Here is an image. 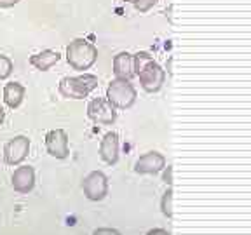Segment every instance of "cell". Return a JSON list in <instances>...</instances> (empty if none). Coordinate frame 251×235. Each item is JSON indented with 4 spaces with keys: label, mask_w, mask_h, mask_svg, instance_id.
<instances>
[{
    "label": "cell",
    "mask_w": 251,
    "mask_h": 235,
    "mask_svg": "<svg viewBox=\"0 0 251 235\" xmlns=\"http://www.w3.org/2000/svg\"><path fill=\"white\" fill-rule=\"evenodd\" d=\"M133 63H134V75L140 77L141 87L150 94L161 91V87L164 86V80H166V71L162 70L161 65L157 61H153V58L149 52H143V51L133 56Z\"/></svg>",
    "instance_id": "obj_1"
},
{
    "label": "cell",
    "mask_w": 251,
    "mask_h": 235,
    "mask_svg": "<svg viewBox=\"0 0 251 235\" xmlns=\"http://www.w3.org/2000/svg\"><path fill=\"white\" fill-rule=\"evenodd\" d=\"M98 59V49L96 46L84 39H75L67 47V61L74 70L84 71L89 70Z\"/></svg>",
    "instance_id": "obj_2"
},
{
    "label": "cell",
    "mask_w": 251,
    "mask_h": 235,
    "mask_svg": "<svg viewBox=\"0 0 251 235\" xmlns=\"http://www.w3.org/2000/svg\"><path fill=\"white\" fill-rule=\"evenodd\" d=\"M98 87V77L91 73L78 77H63L59 80V94L68 99H84Z\"/></svg>",
    "instance_id": "obj_3"
},
{
    "label": "cell",
    "mask_w": 251,
    "mask_h": 235,
    "mask_svg": "<svg viewBox=\"0 0 251 235\" xmlns=\"http://www.w3.org/2000/svg\"><path fill=\"white\" fill-rule=\"evenodd\" d=\"M136 89L131 84V80H124V78H115L108 84L106 87V99L114 108L126 110L131 108L136 101Z\"/></svg>",
    "instance_id": "obj_4"
},
{
    "label": "cell",
    "mask_w": 251,
    "mask_h": 235,
    "mask_svg": "<svg viewBox=\"0 0 251 235\" xmlns=\"http://www.w3.org/2000/svg\"><path fill=\"white\" fill-rule=\"evenodd\" d=\"M87 117L98 125H110L117 118V112L106 98H94L87 105Z\"/></svg>",
    "instance_id": "obj_5"
},
{
    "label": "cell",
    "mask_w": 251,
    "mask_h": 235,
    "mask_svg": "<svg viewBox=\"0 0 251 235\" xmlns=\"http://www.w3.org/2000/svg\"><path fill=\"white\" fill-rule=\"evenodd\" d=\"M82 190L86 197L93 202L103 200L108 193V178L101 171L89 172L82 181Z\"/></svg>",
    "instance_id": "obj_6"
},
{
    "label": "cell",
    "mask_w": 251,
    "mask_h": 235,
    "mask_svg": "<svg viewBox=\"0 0 251 235\" xmlns=\"http://www.w3.org/2000/svg\"><path fill=\"white\" fill-rule=\"evenodd\" d=\"M30 152V140L23 134L14 136L11 141H7L4 146V161L9 165H18L26 159Z\"/></svg>",
    "instance_id": "obj_7"
},
{
    "label": "cell",
    "mask_w": 251,
    "mask_h": 235,
    "mask_svg": "<svg viewBox=\"0 0 251 235\" xmlns=\"http://www.w3.org/2000/svg\"><path fill=\"white\" fill-rule=\"evenodd\" d=\"M46 148L49 155L56 159H67L70 155L68 148V134L63 129H52L46 134Z\"/></svg>",
    "instance_id": "obj_8"
},
{
    "label": "cell",
    "mask_w": 251,
    "mask_h": 235,
    "mask_svg": "<svg viewBox=\"0 0 251 235\" xmlns=\"http://www.w3.org/2000/svg\"><path fill=\"white\" fill-rule=\"evenodd\" d=\"M164 167H166V159L159 152L145 153L134 164V171L138 174H159L161 171H164Z\"/></svg>",
    "instance_id": "obj_9"
},
{
    "label": "cell",
    "mask_w": 251,
    "mask_h": 235,
    "mask_svg": "<svg viewBox=\"0 0 251 235\" xmlns=\"http://www.w3.org/2000/svg\"><path fill=\"white\" fill-rule=\"evenodd\" d=\"M12 188L20 193H28L35 187V171L30 165H21L14 171L11 178Z\"/></svg>",
    "instance_id": "obj_10"
},
{
    "label": "cell",
    "mask_w": 251,
    "mask_h": 235,
    "mask_svg": "<svg viewBox=\"0 0 251 235\" xmlns=\"http://www.w3.org/2000/svg\"><path fill=\"white\" fill-rule=\"evenodd\" d=\"M100 155L108 165L117 164L119 161V134L117 133H106L100 143Z\"/></svg>",
    "instance_id": "obj_11"
},
{
    "label": "cell",
    "mask_w": 251,
    "mask_h": 235,
    "mask_svg": "<svg viewBox=\"0 0 251 235\" xmlns=\"http://www.w3.org/2000/svg\"><path fill=\"white\" fill-rule=\"evenodd\" d=\"M114 73L117 78H124V80H131L134 77V63L133 54L129 52H119L114 58Z\"/></svg>",
    "instance_id": "obj_12"
},
{
    "label": "cell",
    "mask_w": 251,
    "mask_h": 235,
    "mask_svg": "<svg viewBox=\"0 0 251 235\" xmlns=\"http://www.w3.org/2000/svg\"><path fill=\"white\" fill-rule=\"evenodd\" d=\"M59 59H61V54H59L58 51L46 49V51L37 52V54L30 56V65H31V67H35L37 70L46 71V70H49L51 67H54Z\"/></svg>",
    "instance_id": "obj_13"
},
{
    "label": "cell",
    "mask_w": 251,
    "mask_h": 235,
    "mask_svg": "<svg viewBox=\"0 0 251 235\" xmlns=\"http://www.w3.org/2000/svg\"><path fill=\"white\" fill-rule=\"evenodd\" d=\"M25 98V87L20 82H9L4 87V103L9 108H18L23 103Z\"/></svg>",
    "instance_id": "obj_14"
},
{
    "label": "cell",
    "mask_w": 251,
    "mask_h": 235,
    "mask_svg": "<svg viewBox=\"0 0 251 235\" xmlns=\"http://www.w3.org/2000/svg\"><path fill=\"white\" fill-rule=\"evenodd\" d=\"M12 73V61L7 56L0 54V80L7 78Z\"/></svg>",
    "instance_id": "obj_15"
},
{
    "label": "cell",
    "mask_w": 251,
    "mask_h": 235,
    "mask_svg": "<svg viewBox=\"0 0 251 235\" xmlns=\"http://www.w3.org/2000/svg\"><path fill=\"white\" fill-rule=\"evenodd\" d=\"M171 200H173V188H168V192L164 193V197H162V202H161L162 212H164V216H168V218H173Z\"/></svg>",
    "instance_id": "obj_16"
},
{
    "label": "cell",
    "mask_w": 251,
    "mask_h": 235,
    "mask_svg": "<svg viewBox=\"0 0 251 235\" xmlns=\"http://www.w3.org/2000/svg\"><path fill=\"white\" fill-rule=\"evenodd\" d=\"M157 2H159V0H134L133 4H134V7H136V11L147 12V11H150Z\"/></svg>",
    "instance_id": "obj_17"
},
{
    "label": "cell",
    "mask_w": 251,
    "mask_h": 235,
    "mask_svg": "<svg viewBox=\"0 0 251 235\" xmlns=\"http://www.w3.org/2000/svg\"><path fill=\"white\" fill-rule=\"evenodd\" d=\"M93 235H121L117 230L114 228H98V230H94Z\"/></svg>",
    "instance_id": "obj_18"
},
{
    "label": "cell",
    "mask_w": 251,
    "mask_h": 235,
    "mask_svg": "<svg viewBox=\"0 0 251 235\" xmlns=\"http://www.w3.org/2000/svg\"><path fill=\"white\" fill-rule=\"evenodd\" d=\"M21 0H0V9H9L14 7L16 4H20Z\"/></svg>",
    "instance_id": "obj_19"
},
{
    "label": "cell",
    "mask_w": 251,
    "mask_h": 235,
    "mask_svg": "<svg viewBox=\"0 0 251 235\" xmlns=\"http://www.w3.org/2000/svg\"><path fill=\"white\" fill-rule=\"evenodd\" d=\"M164 169H166V167H164ZM171 172H173V167L169 165V167L164 171V181H166V185H171V183H173V181H171Z\"/></svg>",
    "instance_id": "obj_20"
},
{
    "label": "cell",
    "mask_w": 251,
    "mask_h": 235,
    "mask_svg": "<svg viewBox=\"0 0 251 235\" xmlns=\"http://www.w3.org/2000/svg\"><path fill=\"white\" fill-rule=\"evenodd\" d=\"M147 235H171L168 230H162V228H155V230H150Z\"/></svg>",
    "instance_id": "obj_21"
},
{
    "label": "cell",
    "mask_w": 251,
    "mask_h": 235,
    "mask_svg": "<svg viewBox=\"0 0 251 235\" xmlns=\"http://www.w3.org/2000/svg\"><path fill=\"white\" fill-rule=\"evenodd\" d=\"M171 12H173V4H171V5H169V7H168V9H166V16H168V18H169V23H173Z\"/></svg>",
    "instance_id": "obj_22"
},
{
    "label": "cell",
    "mask_w": 251,
    "mask_h": 235,
    "mask_svg": "<svg viewBox=\"0 0 251 235\" xmlns=\"http://www.w3.org/2000/svg\"><path fill=\"white\" fill-rule=\"evenodd\" d=\"M4 118H5V110H4V106L0 105V124L4 122Z\"/></svg>",
    "instance_id": "obj_23"
},
{
    "label": "cell",
    "mask_w": 251,
    "mask_h": 235,
    "mask_svg": "<svg viewBox=\"0 0 251 235\" xmlns=\"http://www.w3.org/2000/svg\"><path fill=\"white\" fill-rule=\"evenodd\" d=\"M122 2H134V0H122Z\"/></svg>",
    "instance_id": "obj_24"
}]
</instances>
